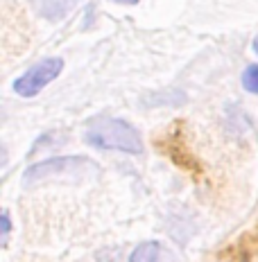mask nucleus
Masks as SVG:
<instances>
[{"label":"nucleus","instance_id":"1","mask_svg":"<svg viewBox=\"0 0 258 262\" xmlns=\"http://www.w3.org/2000/svg\"><path fill=\"white\" fill-rule=\"evenodd\" d=\"M100 174V165L84 156H62L34 163L23 174V185H46V183H77L89 181Z\"/></svg>","mask_w":258,"mask_h":262},{"label":"nucleus","instance_id":"2","mask_svg":"<svg viewBox=\"0 0 258 262\" xmlns=\"http://www.w3.org/2000/svg\"><path fill=\"white\" fill-rule=\"evenodd\" d=\"M84 140L97 149H113L125 154H143L141 134L120 118H95L84 131Z\"/></svg>","mask_w":258,"mask_h":262},{"label":"nucleus","instance_id":"3","mask_svg":"<svg viewBox=\"0 0 258 262\" xmlns=\"http://www.w3.org/2000/svg\"><path fill=\"white\" fill-rule=\"evenodd\" d=\"M64 70V59L62 57H48L34 63L25 75H21L14 81V91L21 97H34L46 89L50 81H54Z\"/></svg>","mask_w":258,"mask_h":262},{"label":"nucleus","instance_id":"4","mask_svg":"<svg viewBox=\"0 0 258 262\" xmlns=\"http://www.w3.org/2000/svg\"><path fill=\"white\" fill-rule=\"evenodd\" d=\"M80 3L82 0H32V7L41 18L57 23V20H64Z\"/></svg>","mask_w":258,"mask_h":262},{"label":"nucleus","instance_id":"5","mask_svg":"<svg viewBox=\"0 0 258 262\" xmlns=\"http://www.w3.org/2000/svg\"><path fill=\"white\" fill-rule=\"evenodd\" d=\"M129 262H174V258L161 242L150 239V242H143L131 251Z\"/></svg>","mask_w":258,"mask_h":262},{"label":"nucleus","instance_id":"6","mask_svg":"<svg viewBox=\"0 0 258 262\" xmlns=\"http://www.w3.org/2000/svg\"><path fill=\"white\" fill-rule=\"evenodd\" d=\"M243 86L249 93H256L258 95V66H249L243 73Z\"/></svg>","mask_w":258,"mask_h":262},{"label":"nucleus","instance_id":"7","mask_svg":"<svg viewBox=\"0 0 258 262\" xmlns=\"http://www.w3.org/2000/svg\"><path fill=\"white\" fill-rule=\"evenodd\" d=\"M12 233V222H9V212L3 210V244H7V237Z\"/></svg>","mask_w":258,"mask_h":262},{"label":"nucleus","instance_id":"8","mask_svg":"<svg viewBox=\"0 0 258 262\" xmlns=\"http://www.w3.org/2000/svg\"><path fill=\"white\" fill-rule=\"evenodd\" d=\"M113 3H120V5H136L138 0H113Z\"/></svg>","mask_w":258,"mask_h":262},{"label":"nucleus","instance_id":"9","mask_svg":"<svg viewBox=\"0 0 258 262\" xmlns=\"http://www.w3.org/2000/svg\"><path fill=\"white\" fill-rule=\"evenodd\" d=\"M251 48H254V52L258 54V34L254 36V43H251Z\"/></svg>","mask_w":258,"mask_h":262}]
</instances>
